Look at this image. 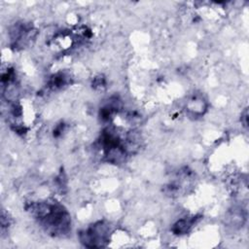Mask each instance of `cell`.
I'll return each mask as SVG.
<instances>
[{
  "label": "cell",
  "instance_id": "cell-1",
  "mask_svg": "<svg viewBox=\"0 0 249 249\" xmlns=\"http://www.w3.org/2000/svg\"><path fill=\"white\" fill-rule=\"evenodd\" d=\"M46 232L65 236L71 231V216L66 208L53 200L31 202L27 208Z\"/></svg>",
  "mask_w": 249,
  "mask_h": 249
},
{
  "label": "cell",
  "instance_id": "cell-2",
  "mask_svg": "<svg viewBox=\"0 0 249 249\" xmlns=\"http://www.w3.org/2000/svg\"><path fill=\"white\" fill-rule=\"evenodd\" d=\"M81 243L89 248L106 246L110 239V225L105 221H98L89 226L79 234Z\"/></svg>",
  "mask_w": 249,
  "mask_h": 249
},
{
  "label": "cell",
  "instance_id": "cell-3",
  "mask_svg": "<svg viewBox=\"0 0 249 249\" xmlns=\"http://www.w3.org/2000/svg\"><path fill=\"white\" fill-rule=\"evenodd\" d=\"M36 30L28 23H17L10 32L13 46L16 48H23L34 39Z\"/></svg>",
  "mask_w": 249,
  "mask_h": 249
},
{
  "label": "cell",
  "instance_id": "cell-4",
  "mask_svg": "<svg viewBox=\"0 0 249 249\" xmlns=\"http://www.w3.org/2000/svg\"><path fill=\"white\" fill-rule=\"evenodd\" d=\"M187 109L193 116H201L206 110V102L202 97L195 96L189 101Z\"/></svg>",
  "mask_w": 249,
  "mask_h": 249
},
{
  "label": "cell",
  "instance_id": "cell-5",
  "mask_svg": "<svg viewBox=\"0 0 249 249\" xmlns=\"http://www.w3.org/2000/svg\"><path fill=\"white\" fill-rule=\"evenodd\" d=\"M196 220H197V217L180 219L173 225L172 231L175 234H185L192 229V227L196 224Z\"/></svg>",
  "mask_w": 249,
  "mask_h": 249
},
{
  "label": "cell",
  "instance_id": "cell-6",
  "mask_svg": "<svg viewBox=\"0 0 249 249\" xmlns=\"http://www.w3.org/2000/svg\"><path fill=\"white\" fill-rule=\"evenodd\" d=\"M70 83V76L66 75L65 73H57L55 75H53L50 81H49V85L48 87L54 90V89H62L63 87H65L66 85H68Z\"/></svg>",
  "mask_w": 249,
  "mask_h": 249
}]
</instances>
